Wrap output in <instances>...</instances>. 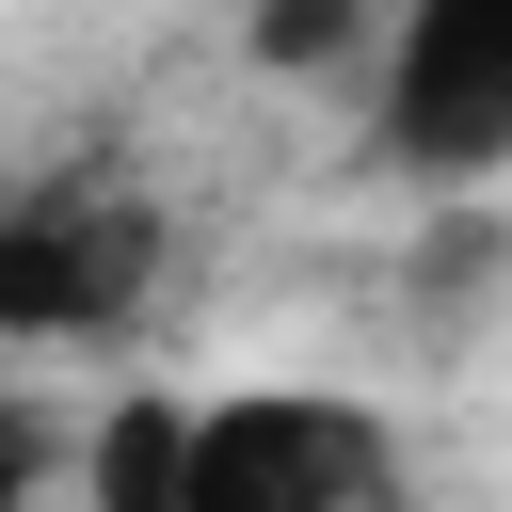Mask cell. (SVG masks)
I'll list each match as a JSON object with an SVG mask.
<instances>
[{"mask_svg": "<svg viewBox=\"0 0 512 512\" xmlns=\"http://www.w3.org/2000/svg\"><path fill=\"white\" fill-rule=\"evenodd\" d=\"M176 512H400V432L336 384L192 400V496Z\"/></svg>", "mask_w": 512, "mask_h": 512, "instance_id": "cell-3", "label": "cell"}, {"mask_svg": "<svg viewBox=\"0 0 512 512\" xmlns=\"http://www.w3.org/2000/svg\"><path fill=\"white\" fill-rule=\"evenodd\" d=\"M16 464H48V416H32L16 384H0V480H16Z\"/></svg>", "mask_w": 512, "mask_h": 512, "instance_id": "cell-5", "label": "cell"}, {"mask_svg": "<svg viewBox=\"0 0 512 512\" xmlns=\"http://www.w3.org/2000/svg\"><path fill=\"white\" fill-rule=\"evenodd\" d=\"M160 288V192L128 160H64L0 192V352H80Z\"/></svg>", "mask_w": 512, "mask_h": 512, "instance_id": "cell-1", "label": "cell"}, {"mask_svg": "<svg viewBox=\"0 0 512 512\" xmlns=\"http://www.w3.org/2000/svg\"><path fill=\"white\" fill-rule=\"evenodd\" d=\"M368 144L416 192H496L512 176V0H400L368 64Z\"/></svg>", "mask_w": 512, "mask_h": 512, "instance_id": "cell-2", "label": "cell"}, {"mask_svg": "<svg viewBox=\"0 0 512 512\" xmlns=\"http://www.w3.org/2000/svg\"><path fill=\"white\" fill-rule=\"evenodd\" d=\"M176 496H192V400L128 384V400L96 416V496H80V512H176Z\"/></svg>", "mask_w": 512, "mask_h": 512, "instance_id": "cell-4", "label": "cell"}]
</instances>
